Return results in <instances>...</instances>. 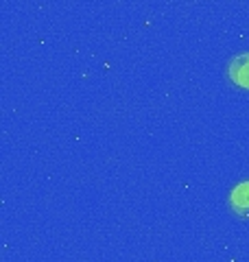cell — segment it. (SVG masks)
Returning <instances> with one entry per match:
<instances>
[{
	"label": "cell",
	"instance_id": "cell-2",
	"mask_svg": "<svg viewBox=\"0 0 249 262\" xmlns=\"http://www.w3.org/2000/svg\"><path fill=\"white\" fill-rule=\"evenodd\" d=\"M227 77H230L232 83H236L238 88L249 90V53L238 55L230 61Z\"/></svg>",
	"mask_w": 249,
	"mask_h": 262
},
{
	"label": "cell",
	"instance_id": "cell-1",
	"mask_svg": "<svg viewBox=\"0 0 249 262\" xmlns=\"http://www.w3.org/2000/svg\"><path fill=\"white\" fill-rule=\"evenodd\" d=\"M230 208L238 219L249 221V182H240L230 192Z\"/></svg>",
	"mask_w": 249,
	"mask_h": 262
}]
</instances>
